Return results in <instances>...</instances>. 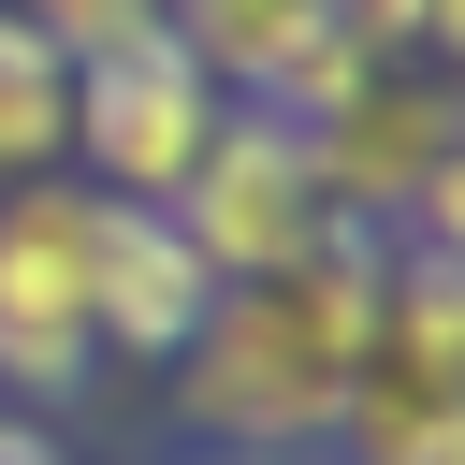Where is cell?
<instances>
[{
	"instance_id": "cell-1",
	"label": "cell",
	"mask_w": 465,
	"mask_h": 465,
	"mask_svg": "<svg viewBox=\"0 0 465 465\" xmlns=\"http://www.w3.org/2000/svg\"><path fill=\"white\" fill-rule=\"evenodd\" d=\"M378 276H392V247L334 218L291 276L218 291L203 334L174 349V378H160L174 450H320V436H334V392H349V363H363Z\"/></svg>"
},
{
	"instance_id": "cell-2",
	"label": "cell",
	"mask_w": 465,
	"mask_h": 465,
	"mask_svg": "<svg viewBox=\"0 0 465 465\" xmlns=\"http://www.w3.org/2000/svg\"><path fill=\"white\" fill-rule=\"evenodd\" d=\"M320 218L378 232V247H465V102L421 58H378L320 131H305Z\"/></svg>"
},
{
	"instance_id": "cell-3",
	"label": "cell",
	"mask_w": 465,
	"mask_h": 465,
	"mask_svg": "<svg viewBox=\"0 0 465 465\" xmlns=\"http://www.w3.org/2000/svg\"><path fill=\"white\" fill-rule=\"evenodd\" d=\"M218 116H232V87L145 15V29H116V44L73 58V145H58V160H73L102 203H174L189 160L218 145Z\"/></svg>"
},
{
	"instance_id": "cell-4",
	"label": "cell",
	"mask_w": 465,
	"mask_h": 465,
	"mask_svg": "<svg viewBox=\"0 0 465 465\" xmlns=\"http://www.w3.org/2000/svg\"><path fill=\"white\" fill-rule=\"evenodd\" d=\"M87 247H102V189L87 174L0 189V407L73 421L102 392V363H87Z\"/></svg>"
},
{
	"instance_id": "cell-5",
	"label": "cell",
	"mask_w": 465,
	"mask_h": 465,
	"mask_svg": "<svg viewBox=\"0 0 465 465\" xmlns=\"http://www.w3.org/2000/svg\"><path fill=\"white\" fill-rule=\"evenodd\" d=\"M174 232H189V262L218 276V291H247V276H291L334 218H320V174H305V131H276V116H218V145L189 160V189L160 203Z\"/></svg>"
},
{
	"instance_id": "cell-6",
	"label": "cell",
	"mask_w": 465,
	"mask_h": 465,
	"mask_svg": "<svg viewBox=\"0 0 465 465\" xmlns=\"http://www.w3.org/2000/svg\"><path fill=\"white\" fill-rule=\"evenodd\" d=\"M218 276L189 262V232L160 203H102V247H87V363L102 378H174V349L203 334Z\"/></svg>"
},
{
	"instance_id": "cell-7",
	"label": "cell",
	"mask_w": 465,
	"mask_h": 465,
	"mask_svg": "<svg viewBox=\"0 0 465 465\" xmlns=\"http://www.w3.org/2000/svg\"><path fill=\"white\" fill-rule=\"evenodd\" d=\"M160 29H174V44L232 87V102H262V87H276V73H291L334 15H320V0H160Z\"/></svg>"
},
{
	"instance_id": "cell-8",
	"label": "cell",
	"mask_w": 465,
	"mask_h": 465,
	"mask_svg": "<svg viewBox=\"0 0 465 465\" xmlns=\"http://www.w3.org/2000/svg\"><path fill=\"white\" fill-rule=\"evenodd\" d=\"M58 145H73V58H58L29 15H0V189H29V174H73Z\"/></svg>"
},
{
	"instance_id": "cell-9",
	"label": "cell",
	"mask_w": 465,
	"mask_h": 465,
	"mask_svg": "<svg viewBox=\"0 0 465 465\" xmlns=\"http://www.w3.org/2000/svg\"><path fill=\"white\" fill-rule=\"evenodd\" d=\"M0 15H29L58 58H87V44H116V29H145L160 0H0Z\"/></svg>"
},
{
	"instance_id": "cell-10",
	"label": "cell",
	"mask_w": 465,
	"mask_h": 465,
	"mask_svg": "<svg viewBox=\"0 0 465 465\" xmlns=\"http://www.w3.org/2000/svg\"><path fill=\"white\" fill-rule=\"evenodd\" d=\"M145 465H320V450H174V436H160Z\"/></svg>"
}]
</instances>
